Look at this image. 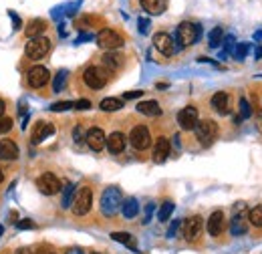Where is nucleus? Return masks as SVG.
I'll return each instance as SVG.
<instances>
[{"instance_id":"3c124183","label":"nucleus","mask_w":262,"mask_h":254,"mask_svg":"<svg viewBox=\"0 0 262 254\" xmlns=\"http://www.w3.org/2000/svg\"><path fill=\"white\" fill-rule=\"evenodd\" d=\"M18 254H31V250H29V248H20Z\"/></svg>"},{"instance_id":"c03bdc74","label":"nucleus","mask_w":262,"mask_h":254,"mask_svg":"<svg viewBox=\"0 0 262 254\" xmlns=\"http://www.w3.org/2000/svg\"><path fill=\"white\" fill-rule=\"evenodd\" d=\"M143 95V91H129L123 95V99H137V97H141Z\"/></svg>"},{"instance_id":"a211bd4d","label":"nucleus","mask_w":262,"mask_h":254,"mask_svg":"<svg viewBox=\"0 0 262 254\" xmlns=\"http://www.w3.org/2000/svg\"><path fill=\"white\" fill-rule=\"evenodd\" d=\"M125 143H127L125 135H123L121 131H113L111 135L107 137V145H105V148H107L109 152H111V153H115V155H117V153H121L123 150H125Z\"/></svg>"},{"instance_id":"6e6d98bb","label":"nucleus","mask_w":262,"mask_h":254,"mask_svg":"<svg viewBox=\"0 0 262 254\" xmlns=\"http://www.w3.org/2000/svg\"><path fill=\"white\" fill-rule=\"evenodd\" d=\"M93 254H97V252H93Z\"/></svg>"},{"instance_id":"ea45409f","label":"nucleus","mask_w":262,"mask_h":254,"mask_svg":"<svg viewBox=\"0 0 262 254\" xmlns=\"http://www.w3.org/2000/svg\"><path fill=\"white\" fill-rule=\"evenodd\" d=\"M137 24H140V33H141V34H147V33H149L151 22H149L147 18H140V22H137Z\"/></svg>"},{"instance_id":"603ef678","label":"nucleus","mask_w":262,"mask_h":254,"mask_svg":"<svg viewBox=\"0 0 262 254\" xmlns=\"http://www.w3.org/2000/svg\"><path fill=\"white\" fill-rule=\"evenodd\" d=\"M256 59H262V47L256 51Z\"/></svg>"},{"instance_id":"f257e3e1","label":"nucleus","mask_w":262,"mask_h":254,"mask_svg":"<svg viewBox=\"0 0 262 254\" xmlns=\"http://www.w3.org/2000/svg\"><path fill=\"white\" fill-rule=\"evenodd\" d=\"M121 204H123L121 190L117 188V186H109L101 196V214L107 218H111L121 210Z\"/></svg>"},{"instance_id":"6ab92c4d","label":"nucleus","mask_w":262,"mask_h":254,"mask_svg":"<svg viewBox=\"0 0 262 254\" xmlns=\"http://www.w3.org/2000/svg\"><path fill=\"white\" fill-rule=\"evenodd\" d=\"M0 157L6 162H15L18 157V145L12 139H0Z\"/></svg>"},{"instance_id":"c85d7f7f","label":"nucleus","mask_w":262,"mask_h":254,"mask_svg":"<svg viewBox=\"0 0 262 254\" xmlns=\"http://www.w3.org/2000/svg\"><path fill=\"white\" fill-rule=\"evenodd\" d=\"M111 238L115 240V242H119V244H125V246H127V248H131V250H135V248H137L135 238H133L129 232H113V234H111Z\"/></svg>"},{"instance_id":"bb28decb","label":"nucleus","mask_w":262,"mask_h":254,"mask_svg":"<svg viewBox=\"0 0 262 254\" xmlns=\"http://www.w3.org/2000/svg\"><path fill=\"white\" fill-rule=\"evenodd\" d=\"M63 192V200H61V204H63V208L67 210V208H71L73 206V200H75V194H77V190H75V184H65V188L61 190Z\"/></svg>"},{"instance_id":"473e14b6","label":"nucleus","mask_w":262,"mask_h":254,"mask_svg":"<svg viewBox=\"0 0 262 254\" xmlns=\"http://www.w3.org/2000/svg\"><path fill=\"white\" fill-rule=\"evenodd\" d=\"M172 212H174V202H163L161 208H159V214H157L159 222H168L170 216H172Z\"/></svg>"},{"instance_id":"de8ad7c7","label":"nucleus","mask_w":262,"mask_h":254,"mask_svg":"<svg viewBox=\"0 0 262 254\" xmlns=\"http://www.w3.org/2000/svg\"><path fill=\"white\" fill-rule=\"evenodd\" d=\"M4 111H6V105H4L2 99H0V117H4Z\"/></svg>"},{"instance_id":"a878e982","label":"nucleus","mask_w":262,"mask_h":254,"mask_svg":"<svg viewBox=\"0 0 262 254\" xmlns=\"http://www.w3.org/2000/svg\"><path fill=\"white\" fill-rule=\"evenodd\" d=\"M99 107H101V111H105V113H113V111L123 109V99L107 97V99H103V101L99 103Z\"/></svg>"},{"instance_id":"4c0bfd02","label":"nucleus","mask_w":262,"mask_h":254,"mask_svg":"<svg viewBox=\"0 0 262 254\" xmlns=\"http://www.w3.org/2000/svg\"><path fill=\"white\" fill-rule=\"evenodd\" d=\"M73 109H77V111H87V109H91V101H89V99H79V101H75Z\"/></svg>"},{"instance_id":"b1692460","label":"nucleus","mask_w":262,"mask_h":254,"mask_svg":"<svg viewBox=\"0 0 262 254\" xmlns=\"http://www.w3.org/2000/svg\"><path fill=\"white\" fill-rule=\"evenodd\" d=\"M230 232H232V236H242V234L248 232V222H246V218L242 216V214H236V216L232 218Z\"/></svg>"},{"instance_id":"7c9ffc66","label":"nucleus","mask_w":262,"mask_h":254,"mask_svg":"<svg viewBox=\"0 0 262 254\" xmlns=\"http://www.w3.org/2000/svg\"><path fill=\"white\" fill-rule=\"evenodd\" d=\"M222 38H224V29L222 26H216V29L208 34V43L212 49H216L218 45H222Z\"/></svg>"},{"instance_id":"f704fd0d","label":"nucleus","mask_w":262,"mask_h":254,"mask_svg":"<svg viewBox=\"0 0 262 254\" xmlns=\"http://www.w3.org/2000/svg\"><path fill=\"white\" fill-rule=\"evenodd\" d=\"M73 101H59V103H52L51 105V111L54 113H61V111H69V109H73Z\"/></svg>"},{"instance_id":"49530a36","label":"nucleus","mask_w":262,"mask_h":254,"mask_svg":"<svg viewBox=\"0 0 262 254\" xmlns=\"http://www.w3.org/2000/svg\"><path fill=\"white\" fill-rule=\"evenodd\" d=\"M89 38H91V34H81V36L77 38V41H75V43L79 45V43H83V41H89Z\"/></svg>"},{"instance_id":"a18cd8bd","label":"nucleus","mask_w":262,"mask_h":254,"mask_svg":"<svg viewBox=\"0 0 262 254\" xmlns=\"http://www.w3.org/2000/svg\"><path fill=\"white\" fill-rule=\"evenodd\" d=\"M73 137H75V141H81V139H83V127H81V125H77V127H75Z\"/></svg>"},{"instance_id":"e433bc0d","label":"nucleus","mask_w":262,"mask_h":254,"mask_svg":"<svg viewBox=\"0 0 262 254\" xmlns=\"http://www.w3.org/2000/svg\"><path fill=\"white\" fill-rule=\"evenodd\" d=\"M12 125H15L12 117H0V133H8L12 129Z\"/></svg>"},{"instance_id":"a19ab883","label":"nucleus","mask_w":262,"mask_h":254,"mask_svg":"<svg viewBox=\"0 0 262 254\" xmlns=\"http://www.w3.org/2000/svg\"><path fill=\"white\" fill-rule=\"evenodd\" d=\"M180 222H182V220H174V222H172V226H170V230H168V238H174V236H175L177 228H180Z\"/></svg>"},{"instance_id":"9b49d317","label":"nucleus","mask_w":262,"mask_h":254,"mask_svg":"<svg viewBox=\"0 0 262 254\" xmlns=\"http://www.w3.org/2000/svg\"><path fill=\"white\" fill-rule=\"evenodd\" d=\"M177 125H180L184 131H190V129H196L198 125V109L196 107H184V109H180V113H177Z\"/></svg>"},{"instance_id":"dca6fc26","label":"nucleus","mask_w":262,"mask_h":254,"mask_svg":"<svg viewBox=\"0 0 262 254\" xmlns=\"http://www.w3.org/2000/svg\"><path fill=\"white\" fill-rule=\"evenodd\" d=\"M170 150H172V145H170L168 137H157L154 143V162L163 164L170 157Z\"/></svg>"},{"instance_id":"0eeeda50","label":"nucleus","mask_w":262,"mask_h":254,"mask_svg":"<svg viewBox=\"0 0 262 254\" xmlns=\"http://www.w3.org/2000/svg\"><path fill=\"white\" fill-rule=\"evenodd\" d=\"M218 135V125L212 121V119H202L196 125V137L202 145H210Z\"/></svg>"},{"instance_id":"c9c22d12","label":"nucleus","mask_w":262,"mask_h":254,"mask_svg":"<svg viewBox=\"0 0 262 254\" xmlns=\"http://www.w3.org/2000/svg\"><path fill=\"white\" fill-rule=\"evenodd\" d=\"M248 49H250V45H248V43H240V45H236V49H234V57H236L238 61H242V59L248 55Z\"/></svg>"},{"instance_id":"423d86ee","label":"nucleus","mask_w":262,"mask_h":254,"mask_svg":"<svg viewBox=\"0 0 262 254\" xmlns=\"http://www.w3.org/2000/svg\"><path fill=\"white\" fill-rule=\"evenodd\" d=\"M36 188H38L40 194H45V196H54V194H59L63 190V186H61V180L54 176V173L45 171L43 176L36 180Z\"/></svg>"},{"instance_id":"79ce46f5","label":"nucleus","mask_w":262,"mask_h":254,"mask_svg":"<svg viewBox=\"0 0 262 254\" xmlns=\"http://www.w3.org/2000/svg\"><path fill=\"white\" fill-rule=\"evenodd\" d=\"M254 121H256V129L262 133V109H256V113H254Z\"/></svg>"},{"instance_id":"f3484780","label":"nucleus","mask_w":262,"mask_h":254,"mask_svg":"<svg viewBox=\"0 0 262 254\" xmlns=\"http://www.w3.org/2000/svg\"><path fill=\"white\" fill-rule=\"evenodd\" d=\"M210 103H212V107H214V109H216L220 115H228L230 109H232V105H230V95H228V93H224V91L214 93Z\"/></svg>"},{"instance_id":"7ed1b4c3","label":"nucleus","mask_w":262,"mask_h":254,"mask_svg":"<svg viewBox=\"0 0 262 254\" xmlns=\"http://www.w3.org/2000/svg\"><path fill=\"white\" fill-rule=\"evenodd\" d=\"M83 81L89 89H103L109 81V71L105 67H97V65H91L83 73Z\"/></svg>"},{"instance_id":"39448f33","label":"nucleus","mask_w":262,"mask_h":254,"mask_svg":"<svg viewBox=\"0 0 262 254\" xmlns=\"http://www.w3.org/2000/svg\"><path fill=\"white\" fill-rule=\"evenodd\" d=\"M49 51H51V41L47 36H36V38H31L29 43H26L24 47V52H26V57L33 59V61H38V59H43L49 55Z\"/></svg>"},{"instance_id":"1a4fd4ad","label":"nucleus","mask_w":262,"mask_h":254,"mask_svg":"<svg viewBox=\"0 0 262 254\" xmlns=\"http://www.w3.org/2000/svg\"><path fill=\"white\" fill-rule=\"evenodd\" d=\"M49 79H51V73L43 65H35L33 69H29V73H26V83L33 89H43L49 83Z\"/></svg>"},{"instance_id":"f03ea898","label":"nucleus","mask_w":262,"mask_h":254,"mask_svg":"<svg viewBox=\"0 0 262 254\" xmlns=\"http://www.w3.org/2000/svg\"><path fill=\"white\" fill-rule=\"evenodd\" d=\"M200 36H202V26L196 22H190V20L182 22L175 31V41L180 47H192L194 43H198Z\"/></svg>"},{"instance_id":"2eb2a0df","label":"nucleus","mask_w":262,"mask_h":254,"mask_svg":"<svg viewBox=\"0 0 262 254\" xmlns=\"http://www.w3.org/2000/svg\"><path fill=\"white\" fill-rule=\"evenodd\" d=\"M224 224H226L224 212H220V210L212 212V214H210V218H208V222H206L208 234H210V236H220V234H222V230H224Z\"/></svg>"},{"instance_id":"20e7f679","label":"nucleus","mask_w":262,"mask_h":254,"mask_svg":"<svg viewBox=\"0 0 262 254\" xmlns=\"http://www.w3.org/2000/svg\"><path fill=\"white\" fill-rule=\"evenodd\" d=\"M91 206H93V192L89 186H83L79 188V192L75 194V200H73V214L75 216H85V214L91 212Z\"/></svg>"},{"instance_id":"8fccbe9b","label":"nucleus","mask_w":262,"mask_h":254,"mask_svg":"<svg viewBox=\"0 0 262 254\" xmlns=\"http://www.w3.org/2000/svg\"><path fill=\"white\" fill-rule=\"evenodd\" d=\"M254 41H262V31H258V33H254Z\"/></svg>"},{"instance_id":"6e6552de","label":"nucleus","mask_w":262,"mask_h":254,"mask_svg":"<svg viewBox=\"0 0 262 254\" xmlns=\"http://www.w3.org/2000/svg\"><path fill=\"white\" fill-rule=\"evenodd\" d=\"M123 43H125L123 41V36L113 29H103L97 34V45L101 49H105V51H115V49L123 47Z\"/></svg>"},{"instance_id":"f8f14e48","label":"nucleus","mask_w":262,"mask_h":254,"mask_svg":"<svg viewBox=\"0 0 262 254\" xmlns=\"http://www.w3.org/2000/svg\"><path fill=\"white\" fill-rule=\"evenodd\" d=\"M154 47L161 52L163 57H172L175 52V41L168 33H156L154 34Z\"/></svg>"},{"instance_id":"58836bf2","label":"nucleus","mask_w":262,"mask_h":254,"mask_svg":"<svg viewBox=\"0 0 262 254\" xmlns=\"http://www.w3.org/2000/svg\"><path fill=\"white\" fill-rule=\"evenodd\" d=\"M17 226H18V228H20V230H33V228H35V224H33V220H29V218H24V220H20V222H18Z\"/></svg>"},{"instance_id":"412c9836","label":"nucleus","mask_w":262,"mask_h":254,"mask_svg":"<svg viewBox=\"0 0 262 254\" xmlns=\"http://www.w3.org/2000/svg\"><path fill=\"white\" fill-rule=\"evenodd\" d=\"M140 2H141L143 10L149 12V15H154V17L163 15L165 8H168V0H140Z\"/></svg>"},{"instance_id":"5701e85b","label":"nucleus","mask_w":262,"mask_h":254,"mask_svg":"<svg viewBox=\"0 0 262 254\" xmlns=\"http://www.w3.org/2000/svg\"><path fill=\"white\" fill-rule=\"evenodd\" d=\"M121 214L125 218H135L137 214H140V202H137L135 198H125L123 200V204H121Z\"/></svg>"},{"instance_id":"cd10ccee","label":"nucleus","mask_w":262,"mask_h":254,"mask_svg":"<svg viewBox=\"0 0 262 254\" xmlns=\"http://www.w3.org/2000/svg\"><path fill=\"white\" fill-rule=\"evenodd\" d=\"M121 61H123V57L117 55V52H113V51H109L107 55H103V65L107 67V69H111V71H117L119 69V67L123 65Z\"/></svg>"},{"instance_id":"37998d69","label":"nucleus","mask_w":262,"mask_h":254,"mask_svg":"<svg viewBox=\"0 0 262 254\" xmlns=\"http://www.w3.org/2000/svg\"><path fill=\"white\" fill-rule=\"evenodd\" d=\"M8 15H10V18H12V24H15V29L18 31V29H20V18L17 17V12H15V10H10Z\"/></svg>"},{"instance_id":"aec40b11","label":"nucleus","mask_w":262,"mask_h":254,"mask_svg":"<svg viewBox=\"0 0 262 254\" xmlns=\"http://www.w3.org/2000/svg\"><path fill=\"white\" fill-rule=\"evenodd\" d=\"M47 31V20L43 18H33L24 29V34L29 38H36V36H43V33Z\"/></svg>"},{"instance_id":"4468645a","label":"nucleus","mask_w":262,"mask_h":254,"mask_svg":"<svg viewBox=\"0 0 262 254\" xmlns=\"http://www.w3.org/2000/svg\"><path fill=\"white\" fill-rule=\"evenodd\" d=\"M182 230H184V238H186V240H196V238H200V234H202V230H204V220H202V216H192V218H188V220L184 222V226H182Z\"/></svg>"},{"instance_id":"393cba45","label":"nucleus","mask_w":262,"mask_h":254,"mask_svg":"<svg viewBox=\"0 0 262 254\" xmlns=\"http://www.w3.org/2000/svg\"><path fill=\"white\" fill-rule=\"evenodd\" d=\"M137 111L141 115H147V117H157L161 113V107L157 101H141L137 105Z\"/></svg>"},{"instance_id":"2f4dec72","label":"nucleus","mask_w":262,"mask_h":254,"mask_svg":"<svg viewBox=\"0 0 262 254\" xmlns=\"http://www.w3.org/2000/svg\"><path fill=\"white\" fill-rule=\"evenodd\" d=\"M248 220H250V224L254 226V228H262V204L260 206H254L250 210V214H248Z\"/></svg>"},{"instance_id":"5fc2aeb1","label":"nucleus","mask_w":262,"mask_h":254,"mask_svg":"<svg viewBox=\"0 0 262 254\" xmlns=\"http://www.w3.org/2000/svg\"><path fill=\"white\" fill-rule=\"evenodd\" d=\"M2 232H4V226H0V236H2Z\"/></svg>"},{"instance_id":"72a5a7b5","label":"nucleus","mask_w":262,"mask_h":254,"mask_svg":"<svg viewBox=\"0 0 262 254\" xmlns=\"http://www.w3.org/2000/svg\"><path fill=\"white\" fill-rule=\"evenodd\" d=\"M240 117L242 119H250L252 117V107H250V103H248L244 97H240Z\"/></svg>"},{"instance_id":"ddd939ff","label":"nucleus","mask_w":262,"mask_h":254,"mask_svg":"<svg viewBox=\"0 0 262 254\" xmlns=\"http://www.w3.org/2000/svg\"><path fill=\"white\" fill-rule=\"evenodd\" d=\"M85 141L89 145V150L93 152H101L105 145H107V135L101 127H91L87 133H85Z\"/></svg>"},{"instance_id":"4be33fe9","label":"nucleus","mask_w":262,"mask_h":254,"mask_svg":"<svg viewBox=\"0 0 262 254\" xmlns=\"http://www.w3.org/2000/svg\"><path fill=\"white\" fill-rule=\"evenodd\" d=\"M54 133V125H51V123H36V127H35V131H33V143H40V141H45L49 135H52Z\"/></svg>"},{"instance_id":"09e8293b","label":"nucleus","mask_w":262,"mask_h":254,"mask_svg":"<svg viewBox=\"0 0 262 254\" xmlns=\"http://www.w3.org/2000/svg\"><path fill=\"white\" fill-rule=\"evenodd\" d=\"M67 254H85L81 248H71V250H67Z\"/></svg>"},{"instance_id":"864d4df0","label":"nucleus","mask_w":262,"mask_h":254,"mask_svg":"<svg viewBox=\"0 0 262 254\" xmlns=\"http://www.w3.org/2000/svg\"><path fill=\"white\" fill-rule=\"evenodd\" d=\"M4 182V173H2V169H0V184Z\"/></svg>"},{"instance_id":"9d476101","label":"nucleus","mask_w":262,"mask_h":254,"mask_svg":"<svg viewBox=\"0 0 262 254\" xmlns=\"http://www.w3.org/2000/svg\"><path fill=\"white\" fill-rule=\"evenodd\" d=\"M129 141H131V145H133L135 150H140V152L147 150L149 145H151L149 129H147L145 125H135V127L131 129V133H129Z\"/></svg>"},{"instance_id":"c756f323","label":"nucleus","mask_w":262,"mask_h":254,"mask_svg":"<svg viewBox=\"0 0 262 254\" xmlns=\"http://www.w3.org/2000/svg\"><path fill=\"white\" fill-rule=\"evenodd\" d=\"M67 75H69V71H67V69H61L57 75H54V81H52V93H61V91L65 89Z\"/></svg>"}]
</instances>
